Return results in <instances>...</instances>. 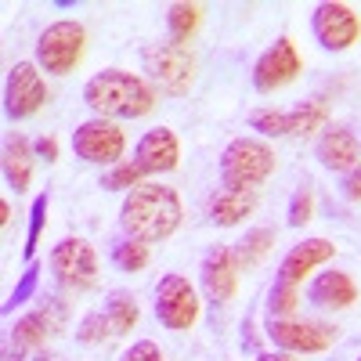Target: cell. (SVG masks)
<instances>
[{"label":"cell","mask_w":361,"mask_h":361,"mask_svg":"<svg viewBox=\"0 0 361 361\" xmlns=\"http://www.w3.org/2000/svg\"><path fill=\"white\" fill-rule=\"evenodd\" d=\"M340 329L325 322H296V318H267V340L286 354H322L336 343Z\"/></svg>","instance_id":"cell-9"},{"label":"cell","mask_w":361,"mask_h":361,"mask_svg":"<svg viewBox=\"0 0 361 361\" xmlns=\"http://www.w3.org/2000/svg\"><path fill=\"white\" fill-rule=\"evenodd\" d=\"M275 148L260 137H231L221 152V185L224 188H253L275 173Z\"/></svg>","instance_id":"cell-3"},{"label":"cell","mask_w":361,"mask_h":361,"mask_svg":"<svg viewBox=\"0 0 361 361\" xmlns=\"http://www.w3.org/2000/svg\"><path fill=\"white\" fill-rule=\"evenodd\" d=\"M134 163L145 170V173H170L177 170L180 163V145H177V134L170 127H156L148 130L137 148H134Z\"/></svg>","instance_id":"cell-16"},{"label":"cell","mask_w":361,"mask_h":361,"mask_svg":"<svg viewBox=\"0 0 361 361\" xmlns=\"http://www.w3.org/2000/svg\"><path fill=\"white\" fill-rule=\"evenodd\" d=\"M307 300L314 307H325V311H347L354 300H357V286L347 271H336L329 267L307 286Z\"/></svg>","instance_id":"cell-17"},{"label":"cell","mask_w":361,"mask_h":361,"mask_svg":"<svg viewBox=\"0 0 361 361\" xmlns=\"http://www.w3.org/2000/svg\"><path fill=\"white\" fill-rule=\"evenodd\" d=\"M300 69H304V62H300L296 44L289 37H279L253 62V87L260 94H275V90H282L286 83H293L300 76Z\"/></svg>","instance_id":"cell-12"},{"label":"cell","mask_w":361,"mask_h":361,"mask_svg":"<svg viewBox=\"0 0 361 361\" xmlns=\"http://www.w3.org/2000/svg\"><path fill=\"white\" fill-rule=\"evenodd\" d=\"M44 221H47V192L37 195V199H33V209H29V238H25V257H29V260H33V253H37Z\"/></svg>","instance_id":"cell-31"},{"label":"cell","mask_w":361,"mask_h":361,"mask_svg":"<svg viewBox=\"0 0 361 361\" xmlns=\"http://www.w3.org/2000/svg\"><path fill=\"white\" fill-rule=\"evenodd\" d=\"M109 336H116V333H112V322H109L105 311H90V314H83L80 325H76V340H80V343H102V340H109Z\"/></svg>","instance_id":"cell-29"},{"label":"cell","mask_w":361,"mask_h":361,"mask_svg":"<svg viewBox=\"0 0 361 361\" xmlns=\"http://www.w3.org/2000/svg\"><path fill=\"white\" fill-rule=\"evenodd\" d=\"M271 246H275V231H271V228H253V231H246V235L235 243V250H231L238 271L257 267V264L271 253Z\"/></svg>","instance_id":"cell-20"},{"label":"cell","mask_w":361,"mask_h":361,"mask_svg":"<svg viewBox=\"0 0 361 361\" xmlns=\"http://www.w3.org/2000/svg\"><path fill=\"white\" fill-rule=\"evenodd\" d=\"M311 33L325 51H350L361 40V18L354 15L350 4H340V0H325L311 11Z\"/></svg>","instance_id":"cell-10"},{"label":"cell","mask_w":361,"mask_h":361,"mask_svg":"<svg viewBox=\"0 0 361 361\" xmlns=\"http://www.w3.org/2000/svg\"><path fill=\"white\" fill-rule=\"evenodd\" d=\"M253 361H300L296 354H286V350H275V354H257Z\"/></svg>","instance_id":"cell-36"},{"label":"cell","mask_w":361,"mask_h":361,"mask_svg":"<svg viewBox=\"0 0 361 361\" xmlns=\"http://www.w3.org/2000/svg\"><path fill=\"white\" fill-rule=\"evenodd\" d=\"M311 217H314V192L304 185V188H296L293 199H289V228H304Z\"/></svg>","instance_id":"cell-30"},{"label":"cell","mask_w":361,"mask_h":361,"mask_svg":"<svg viewBox=\"0 0 361 361\" xmlns=\"http://www.w3.org/2000/svg\"><path fill=\"white\" fill-rule=\"evenodd\" d=\"M33 361H66V357H58V354H37Z\"/></svg>","instance_id":"cell-39"},{"label":"cell","mask_w":361,"mask_h":361,"mask_svg":"<svg viewBox=\"0 0 361 361\" xmlns=\"http://www.w3.org/2000/svg\"><path fill=\"white\" fill-rule=\"evenodd\" d=\"M357 361H361V357H357Z\"/></svg>","instance_id":"cell-40"},{"label":"cell","mask_w":361,"mask_h":361,"mask_svg":"<svg viewBox=\"0 0 361 361\" xmlns=\"http://www.w3.org/2000/svg\"><path fill=\"white\" fill-rule=\"evenodd\" d=\"M4 361H25V347H18V343L11 340L8 350H4Z\"/></svg>","instance_id":"cell-37"},{"label":"cell","mask_w":361,"mask_h":361,"mask_svg":"<svg viewBox=\"0 0 361 361\" xmlns=\"http://www.w3.org/2000/svg\"><path fill=\"white\" fill-rule=\"evenodd\" d=\"M119 361H166V357H163L159 343H152V340H137V343H130L123 354H119Z\"/></svg>","instance_id":"cell-33"},{"label":"cell","mask_w":361,"mask_h":361,"mask_svg":"<svg viewBox=\"0 0 361 361\" xmlns=\"http://www.w3.org/2000/svg\"><path fill=\"white\" fill-rule=\"evenodd\" d=\"M54 333L51 329V322H47V314L44 311H37V314H22L18 322H15V333H11V340L18 343V347H44V340Z\"/></svg>","instance_id":"cell-24"},{"label":"cell","mask_w":361,"mask_h":361,"mask_svg":"<svg viewBox=\"0 0 361 361\" xmlns=\"http://www.w3.org/2000/svg\"><path fill=\"white\" fill-rule=\"evenodd\" d=\"M156 318L170 333H188L199 322V296L185 275H163L156 286Z\"/></svg>","instance_id":"cell-8"},{"label":"cell","mask_w":361,"mask_h":361,"mask_svg":"<svg viewBox=\"0 0 361 361\" xmlns=\"http://www.w3.org/2000/svg\"><path fill=\"white\" fill-rule=\"evenodd\" d=\"M325 123H329V105L322 98H311L289 112V137H311L325 130Z\"/></svg>","instance_id":"cell-21"},{"label":"cell","mask_w":361,"mask_h":361,"mask_svg":"<svg viewBox=\"0 0 361 361\" xmlns=\"http://www.w3.org/2000/svg\"><path fill=\"white\" fill-rule=\"evenodd\" d=\"M333 257H336V246L329 243V238H304V243H296V246L282 257V264H279V282L300 286L314 267L329 264Z\"/></svg>","instance_id":"cell-15"},{"label":"cell","mask_w":361,"mask_h":361,"mask_svg":"<svg viewBox=\"0 0 361 361\" xmlns=\"http://www.w3.org/2000/svg\"><path fill=\"white\" fill-rule=\"evenodd\" d=\"M199 282H202V293L214 300V304H228V300L235 296V289H238V264H235L231 246H214L202 257Z\"/></svg>","instance_id":"cell-13"},{"label":"cell","mask_w":361,"mask_h":361,"mask_svg":"<svg viewBox=\"0 0 361 361\" xmlns=\"http://www.w3.org/2000/svg\"><path fill=\"white\" fill-rule=\"evenodd\" d=\"M112 264L119 271H127V275H137V271L148 267V243L141 238H123V243L112 246Z\"/></svg>","instance_id":"cell-25"},{"label":"cell","mask_w":361,"mask_h":361,"mask_svg":"<svg viewBox=\"0 0 361 361\" xmlns=\"http://www.w3.org/2000/svg\"><path fill=\"white\" fill-rule=\"evenodd\" d=\"M145 170L137 166V163H116L105 177H102V188H109V192H130V188H137V185H145Z\"/></svg>","instance_id":"cell-28"},{"label":"cell","mask_w":361,"mask_h":361,"mask_svg":"<svg viewBox=\"0 0 361 361\" xmlns=\"http://www.w3.org/2000/svg\"><path fill=\"white\" fill-rule=\"evenodd\" d=\"M47 102V83L40 76L37 62H15L8 69V83H4V112L11 119H29L37 116Z\"/></svg>","instance_id":"cell-11"},{"label":"cell","mask_w":361,"mask_h":361,"mask_svg":"<svg viewBox=\"0 0 361 361\" xmlns=\"http://www.w3.org/2000/svg\"><path fill=\"white\" fill-rule=\"evenodd\" d=\"M47 264H51V275L58 279V286L69 289V293H87V289L98 286V253L80 235L62 238V243L51 250Z\"/></svg>","instance_id":"cell-6"},{"label":"cell","mask_w":361,"mask_h":361,"mask_svg":"<svg viewBox=\"0 0 361 361\" xmlns=\"http://www.w3.org/2000/svg\"><path fill=\"white\" fill-rule=\"evenodd\" d=\"M33 145H29L22 134H11L4 141V177H8V185L22 195L29 188V180H33Z\"/></svg>","instance_id":"cell-19"},{"label":"cell","mask_w":361,"mask_h":361,"mask_svg":"<svg viewBox=\"0 0 361 361\" xmlns=\"http://www.w3.org/2000/svg\"><path fill=\"white\" fill-rule=\"evenodd\" d=\"M250 130L264 134V137H289V112H279V109H253L246 116Z\"/></svg>","instance_id":"cell-26"},{"label":"cell","mask_w":361,"mask_h":361,"mask_svg":"<svg viewBox=\"0 0 361 361\" xmlns=\"http://www.w3.org/2000/svg\"><path fill=\"white\" fill-rule=\"evenodd\" d=\"M199 18H202V8H199V4H188V0H177V4H170V8H166L170 40L188 44V37L199 29Z\"/></svg>","instance_id":"cell-23"},{"label":"cell","mask_w":361,"mask_h":361,"mask_svg":"<svg viewBox=\"0 0 361 361\" xmlns=\"http://www.w3.org/2000/svg\"><path fill=\"white\" fill-rule=\"evenodd\" d=\"M296 307H300V286H286L275 279L267 293V318H293Z\"/></svg>","instance_id":"cell-27"},{"label":"cell","mask_w":361,"mask_h":361,"mask_svg":"<svg viewBox=\"0 0 361 361\" xmlns=\"http://www.w3.org/2000/svg\"><path fill=\"white\" fill-rule=\"evenodd\" d=\"M73 152L83 159V163H94V166H116L127 152V134L119 123L112 119H87L73 130Z\"/></svg>","instance_id":"cell-7"},{"label":"cell","mask_w":361,"mask_h":361,"mask_svg":"<svg viewBox=\"0 0 361 361\" xmlns=\"http://www.w3.org/2000/svg\"><path fill=\"white\" fill-rule=\"evenodd\" d=\"M314 159L333 173H347L361 166V141L347 127H325L314 141Z\"/></svg>","instance_id":"cell-14"},{"label":"cell","mask_w":361,"mask_h":361,"mask_svg":"<svg viewBox=\"0 0 361 361\" xmlns=\"http://www.w3.org/2000/svg\"><path fill=\"white\" fill-rule=\"evenodd\" d=\"M83 47H87V29L76 18L51 22L37 40V66L54 76H69L80 66Z\"/></svg>","instance_id":"cell-5"},{"label":"cell","mask_w":361,"mask_h":361,"mask_svg":"<svg viewBox=\"0 0 361 361\" xmlns=\"http://www.w3.org/2000/svg\"><path fill=\"white\" fill-rule=\"evenodd\" d=\"M0 224H4V228L11 224V206L8 202H0Z\"/></svg>","instance_id":"cell-38"},{"label":"cell","mask_w":361,"mask_h":361,"mask_svg":"<svg viewBox=\"0 0 361 361\" xmlns=\"http://www.w3.org/2000/svg\"><path fill=\"white\" fill-rule=\"evenodd\" d=\"M145 73L152 80L156 94L166 98H185L195 83V54L180 40H163L145 47Z\"/></svg>","instance_id":"cell-4"},{"label":"cell","mask_w":361,"mask_h":361,"mask_svg":"<svg viewBox=\"0 0 361 361\" xmlns=\"http://www.w3.org/2000/svg\"><path fill=\"white\" fill-rule=\"evenodd\" d=\"M33 152H37L44 163H54V159H58V141H54V137H40V141L33 145Z\"/></svg>","instance_id":"cell-35"},{"label":"cell","mask_w":361,"mask_h":361,"mask_svg":"<svg viewBox=\"0 0 361 361\" xmlns=\"http://www.w3.org/2000/svg\"><path fill=\"white\" fill-rule=\"evenodd\" d=\"M340 188H343V195H347L350 202H361V166H354V170L343 173Z\"/></svg>","instance_id":"cell-34"},{"label":"cell","mask_w":361,"mask_h":361,"mask_svg":"<svg viewBox=\"0 0 361 361\" xmlns=\"http://www.w3.org/2000/svg\"><path fill=\"white\" fill-rule=\"evenodd\" d=\"M37 275H40V267H37V264H29V267H25V275H22V282H18V286H15V293L8 296V304H4V314H11L15 307H22L25 300L37 293Z\"/></svg>","instance_id":"cell-32"},{"label":"cell","mask_w":361,"mask_h":361,"mask_svg":"<svg viewBox=\"0 0 361 361\" xmlns=\"http://www.w3.org/2000/svg\"><path fill=\"white\" fill-rule=\"evenodd\" d=\"M156 87L127 69H102L83 83V105L102 119H141L156 109Z\"/></svg>","instance_id":"cell-1"},{"label":"cell","mask_w":361,"mask_h":361,"mask_svg":"<svg viewBox=\"0 0 361 361\" xmlns=\"http://www.w3.org/2000/svg\"><path fill=\"white\" fill-rule=\"evenodd\" d=\"M253 209H257V192L253 188H221L214 199H209L206 214L217 228H235V224H243Z\"/></svg>","instance_id":"cell-18"},{"label":"cell","mask_w":361,"mask_h":361,"mask_svg":"<svg viewBox=\"0 0 361 361\" xmlns=\"http://www.w3.org/2000/svg\"><path fill=\"white\" fill-rule=\"evenodd\" d=\"M105 314H109V322H112V333H116V336L130 333V329L137 325V300H134V293H127V289L109 293Z\"/></svg>","instance_id":"cell-22"},{"label":"cell","mask_w":361,"mask_h":361,"mask_svg":"<svg viewBox=\"0 0 361 361\" xmlns=\"http://www.w3.org/2000/svg\"><path fill=\"white\" fill-rule=\"evenodd\" d=\"M185 221V206L180 195L170 185H137L127 192L123 206H119V224H123L127 238H141V243H166V238Z\"/></svg>","instance_id":"cell-2"}]
</instances>
